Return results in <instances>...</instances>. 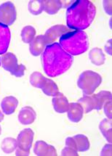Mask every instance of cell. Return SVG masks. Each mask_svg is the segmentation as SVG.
<instances>
[{
	"label": "cell",
	"mask_w": 112,
	"mask_h": 156,
	"mask_svg": "<svg viewBox=\"0 0 112 156\" xmlns=\"http://www.w3.org/2000/svg\"><path fill=\"white\" fill-rule=\"evenodd\" d=\"M42 61L45 73L50 77H56L71 68L74 58L59 43L56 42L47 45L42 55Z\"/></svg>",
	"instance_id": "cell-1"
},
{
	"label": "cell",
	"mask_w": 112,
	"mask_h": 156,
	"mask_svg": "<svg viewBox=\"0 0 112 156\" xmlns=\"http://www.w3.org/2000/svg\"><path fill=\"white\" fill-rule=\"evenodd\" d=\"M96 6L90 1H74L68 7L66 21L70 28L81 31L88 28L96 16Z\"/></svg>",
	"instance_id": "cell-2"
},
{
	"label": "cell",
	"mask_w": 112,
	"mask_h": 156,
	"mask_svg": "<svg viewBox=\"0 0 112 156\" xmlns=\"http://www.w3.org/2000/svg\"><path fill=\"white\" fill-rule=\"evenodd\" d=\"M59 44L69 55H79L88 49V37L82 31H69L60 38Z\"/></svg>",
	"instance_id": "cell-3"
},
{
	"label": "cell",
	"mask_w": 112,
	"mask_h": 156,
	"mask_svg": "<svg viewBox=\"0 0 112 156\" xmlns=\"http://www.w3.org/2000/svg\"><path fill=\"white\" fill-rule=\"evenodd\" d=\"M102 78L96 72L87 70L83 72L78 80V87L85 95H91L100 84Z\"/></svg>",
	"instance_id": "cell-4"
},
{
	"label": "cell",
	"mask_w": 112,
	"mask_h": 156,
	"mask_svg": "<svg viewBox=\"0 0 112 156\" xmlns=\"http://www.w3.org/2000/svg\"><path fill=\"white\" fill-rule=\"evenodd\" d=\"M16 19V9L14 5L7 2L0 5V23L10 26Z\"/></svg>",
	"instance_id": "cell-5"
},
{
	"label": "cell",
	"mask_w": 112,
	"mask_h": 156,
	"mask_svg": "<svg viewBox=\"0 0 112 156\" xmlns=\"http://www.w3.org/2000/svg\"><path fill=\"white\" fill-rule=\"evenodd\" d=\"M34 136V133L31 129H26L21 131L17 138V143H18L17 147L27 153H30V148L31 147Z\"/></svg>",
	"instance_id": "cell-6"
},
{
	"label": "cell",
	"mask_w": 112,
	"mask_h": 156,
	"mask_svg": "<svg viewBox=\"0 0 112 156\" xmlns=\"http://www.w3.org/2000/svg\"><path fill=\"white\" fill-rule=\"evenodd\" d=\"M69 31V28H66V26H63V25H57V26H54L52 28H49L45 35L43 36L45 37L47 45H49L52 44L53 41L58 38H60L63 35L67 34Z\"/></svg>",
	"instance_id": "cell-7"
},
{
	"label": "cell",
	"mask_w": 112,
	"mask_h": 156,
	"mask_svg": "<svg viewBox=\"0 0 112 156\" xmlns=\"http://www.w3.org/2000/svg\"><path fill=\"white\" fill-rule=\"evenodd\" d=\"M77 102L81 105V107L85 110V113H89L93 109L99 110L98 100L96 94L90 95H90H85Z\"/></svg>",
	"instance_id": "cell-8"
},
{
	"label": "cell",
	"mask_w": 112,
	"mask_h": 156,
	"mask_svg": "<svg viewBox=\"0 0 112 156\" xmlns=\"http://www.w3.org/2000/svg\"><path fill=\"white\" fill-rule=\"evenodd\" d=\"M11 34L8 26L0 23V55L6 52L10 41Z\"/></svg>",
	"instance_id": "cell-9"
},
{
	"label": "cell",
	"mask_w": 112,
	"mask_h": 156,
	"mask_svg": "<svg viewBox=\"0 0 112 156\" xmlns=\"http://www.w3.org/2000/svg\"><path fill=\"white\" fill-rule=\"evenodd\" d=\"M1 63L3 68L12 74L16 70L19 65L16 55L11 52L6 53L1 58Z\"/></svg>",
	"instance_id": "cell-10"
},
{
	"label": "cell",
	"mask_w": 112,
	"mask_h": 156,
	"mask_svg": "<svg viewBox=\"0 0 112 156\" xmlns=\"http://www.w3.org/2000/svg\"><path fill=\"white\" fill-rule=\"evenodd\" d=\"M36 112L31 107H26L23 108L20 110V113L18 115V120L20 123L23 125L31 124L35 121L36 119Z\"/></svg>",
	"instance_id": "cell-11"
},
{
	"label": "cell",
	"mask_w": 112,
	"mask_h": 156,
	"mask_svg": "<svg viewBox=\"0 0 112 156\" xmlns=\"http://www.w3.org/2000/svg\"><path fill=\"white\" fill-rule=\"evenodd\" d=\"M47 44L44 36H38L32 40L31 42L30 43V52L34 56H39L43 52Z\"/></svg>",
	"instance_id": "cell-12"
},
{
	"label": "cell",
	"mask_w": 112,
	"mask_h": 156,
	"mask_svg": "<svg viewBox=\"0 0 112 156\" xmlns=\"http://www.w3.org/2000/svg\"><path fill=\"white\" fill-rule=\"evenodd\" d=\"M34 152L37 155H57L56 150L54 147L49 145L44 141H37L36 142Z\"/></svg>",
	"instance_id": "cell-13"
},
{
	"label": "cell",
	"mask_w": 112,
	"mask_h": 156,
	"mask_svg": "<svg viewBox=\"0 0 112 156\" xmlns=\"http://www.w3.org/2000/svg\"><path fill=\"white\" fill-rule=\"evenodd\" d=\"M52 102L54 109L58 113H65V112H67L68 109H69V101L62 93L58 92L56 96H54Z\"/></svg>",
	"instance_id": "cell-14"
},
{
	"label": "cell",
	"mask_w": 112,
	"mask_h": 156,
	"mask_svg": "<svg viewBox=\"0 0 112 156\" xmlns=\"http://www.w3.org/2000/svg\"><path fill=\"white\" fill-rule=\"evenodd\" d=\"M68 112V117L73 122H79L83 116V108L79 102H73L69 104Z\"/></svg>",
	"instance_id": "cell-15"
},
{
	"label": "cell",
	"mask_w": 112,
	"mask_h": 156,
	"mask_svg": "<svg viewBox=\"0 0 112 156\" xmlns=\"http://www.w3.org/2000/svg\"><path fill=\"white\" fill-rule=\"evenodd\" d=\"M40 89H42L43 92L47 96L54 97L58 93V87L56 83L52 80L44 77L40 84Z\"/></svg>",
	"instance_id": "cell-16"
},
{
	"label": "cell",
	"mask_w": 112,
	"mask_h": 156,
	"mask_svg": "<svg viewBox=\"0 0 112 156\" xmlns=\"http://www.w3.org/2000/svg\"><path fill=\"white\" fill-rule=\"evenodd\" d=\"M18 105V100L14 97L9 96L3 99L1 105L4 113L6 115H10L14 113Z\"/></svg>",
	"instance_id": "cell-17"
},
{
	"label": "cell",
	"mask_w": 112,
	"mask_h": 156,
	"mask_svg": "<svg viewBox=\"0 0 112 156\" xmlns=\"http://www.w3.org/2000/svg\"><path fill=\"white\" fill-rule=\"evenodd\" d=\"M90 59L92 63L96 66L103 65L105 62L106 58L103 51L100 48H94L90 52Z\"/></svg>",
	"instance_id": "cell-18"
},
{
	"label": "cell",
	"mask_w": 112,
	"mask_h": 156,
	"mask_svg": "<svg viewBox=\"0 0 112 156\" xmlns=\"http://www.w3.org/2000/svg\"><path fill=\"white\" fill-rule=\"evenodd\" d=\"M99 129L109 143H111V119H104L99 125Z\"/></svg>",
	"instance_id": "cell-19"
},
{
	"label": "cell",
	"mask_w": 112,
	"mask_h": 156,
	"mask_svg": "<svg viewBox=\"0 0 112 156\" xmlns=\"http://www.w3.org/2000/svg\"><path fill=\"white\" fill-rule=\"evenodd\" d=\"M44 10L50 15L56 14L61 7L60 1H43Z\"/></svg>",
	"instance_id": "cell-20"
},
{
	"label": "cell",
	"mask_w": 112,
	"mask_h": 156,
	"mask_svg": "<svg viewBox=\"0 0 112 156\" xmlns=\"http://www.w3.org/2000/svg\"><path fill=\"white\" fill-rule=\"evenodd\" d=\"M76 144H77V150L79 152H85L89 149L90 143L88 139L85 135H77L74 136Z\"/></svg>",
	"instance_id": "cell-21"
},
{
	"label": "cell",
	"mask_w": 112,
	"mask_h": 156,
	"mask_svg": "<svg viewBox=\"0 0 112 156\" xmlns=\"http://www.w3.org/2000/svg\"><path fill=\"white\" fill-rule=\"evenodd\" d=\"M2 149L3 152L5 153H11L16 149L18 147V143H17V140L13 138H5L2 141Z\"/></svg>",
	"instance_id": "cell-22"
},
{
	"label": "cell",
	"mask_w": 112,
	"mask_h": 156,
	"mask_svg": "<svg viewBox=\"0 0 112 156\" xmlns=\"http://www.w3.org/2000/svg\"><path fill=\"white\" fill-rule=\"evenodd\" d=\"M36 30L31 26H27L22 29L21 38L23 42L31 43L32 40L34 39Z\"/></svg>",
	"instance_id": "cell-23"
},
{
	"label": "cell",
	"mask_w": 112,
	"mask_h": 156,
	"mask_svg": "<svg viewBox=\"0 0 112 156\" xmlns=\"http://www.w3.org/2000/svg\"><path fill=\"white\" fill-rule=\"evenodd\" d=\"M28 10L35 16L39 15L44 10L43 1H30L28 2Z\"/></svg>",
	"instance_id": "cell-24"
},
{
	"label": "cell",
	"mask_w": 112,
	"mask_h": 156,
	"mask_svg": "<svg viewBox=\"0 0 112 156\" xmlns=\"http://www.w3.org/2000/svg\"><path fill=\"white\" fill-rule=\"evenodd\" d=\"M97 98L98 100V106H99V110L103 107L104 104L106 102L111 100V93L107 91H103L98 94H97Z\"/></svg>",
	"instance_id": "cell-25"
},
{
	"label": "cell",
	"mask_w": 112,
	"mask_h": 156,
	"mask_svg": "<svg viewBox=\"0 0 112 156\" xmlns=\"http://www.w3.org/2000/svg\"><path fill=\"white\" fill-rule=\"evenodd\" d=\"M44 79L42 74L39 72H34L30 76V82L33 87H37V88H40V84L42 81Z\"/></svg>",
	"instance_id": "cell-26"
},
{
	"label": "cell",
	"mask_w": 112,
	"mask_h": 156,
	"mask_svg": "<svg viewBox=\"0 0 112 156\" xmlns=\"http://www.w3.org/2000/svg\"><path fill=\"white\" fill-rule=\"evenodd\" d=\"M26 67L23 65L20 64L18 66V68H16V70L12 73L13 75H14L16 77H21L24 75V72H25Z\"/></svg>",
	"instance_id": "cell-27"
},
{
	"label": "cell",
	"mask_w": 112,
	"mask_h": 156,
	"mask_svg": "<svg viewBox=\"0 0 112 156\" xmlns=\"http://www.w3.org/2000/svg\"><path fill=\"white\" fill-rule=\"evenodd\" d=\"M104 112L109 119H111V100L106 102L103 105Z\"/></svg>",
	"instance_id": "cell-28"
},
{
	"label": "cell",
	"mask_w": 112,
	"mask_h": 156,
	"mask_svg": "<svg viewBox=\"0 0 112 156\" xmlns=\"http://www.w3.org/2000/svg\"><path fill=\"white\" fill-rule=\"evenodd\" d=\"M62 155H78L77 152L75 150L71 149L69 147H66V148H64L63 150L62 153H61Z\"/></svg>",
	"instance_id": "cell-29"
},
{
	"label": "cell",
	"mask_w": 112,
	"mask_h": 156,
	"mask_svg": "<svg viewBox=\"0 0 112 156\" xmlns=\"http://www.w3.org/2000/svg\"><path fill=\"white\" fill-rule=\"evenodd\" d=\"M101 155H111V144H106L101 152Z\"/></svg>",
	"instance_id": "cell-30"
},
{
	"label": "cell",
	"mask_w": 112,
	"mask_h": 156,
	"mask_svg": "<svg viewBox=\"0 0 112 156\" xmlns=\"http://www.w3.org/2000/svg\"><path fill=\"white\" fill-rule=\"evenodd\" d=\"M103 6L106 12L109 15H111V1H104Z\"/></svg>",
	"instance_id": "cell-31"
},
{
	"label": "cell",
	"mask_w": 112,
	"mask_h": 156,
	"mask_svg": "<svg viewBox=\"0 0 112 156\" xmlns=\"http://www.w3.org/2000/svg\"><path fill=\"white\" fill-rule=\"evenodd\" d=\"M105 49L108 54L111 55V39L108 41L107 44H106V45L105 46Z\"/></svg>",
	"instance_id": "cell-32"
},
{
	"label": "cell",
	"mask_w": 112,
	"mask_h": 156,
	"mask_svg": "<svg viewBox=\"0 0 112 156\" xmlns=\"http://www.w3.org/2000/svg\"><path fill=\"white\" fill-rule=\"evenodd\" d=\"M16 149H17L16 153V155H29L30 153H27V152L24 151V150L20 149V148L18 147H17Z\"/></svg>",
	"instance_id": "cell-33"
},
{
	"label": "cell",
	"mask_w": 112,
	"mask_h": 156,
	"mask_svg": "<svg viewBox=\"0 0 112 156\" xmlns=\"http://www.w3.org/2000/svg\"><path fill=\"white\" fill-rule=\"evenodd\" d=\"M3 119H4V115H3V113L0 111V122H1V121H2Z\"/></svg>",
	"instance_id": "cell-34"
},
{
	"label": "cell",
	"mask_w": 112,
	"mask_h": 156,
	"mask_svg": "<svg viewBox=\"0 0 112 156\" xmlns=\"http://www.w3.org/2000/svg\"><path fill=\"white\" fill-rule=\"evenodd\" d=\"M1 131H2V129H1V126H0V134H1Z\"/></svg>",
	"instance_id": "cell-35"
},
{
	"label": "cell",
	"mask_w": 112,
	"mask_h": 156,
	"mask_svg": "<svg viewBox=\"0 0 112 156\" xmlns=\"http://www.w3.org/2000/svg\"><path fill=\"white\" fill-rule=\"evenodd\" d=\"M0 65H1V61H0Z\"/></svg>",
	"instance_id": "cell-36"
}]
</instances>
